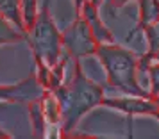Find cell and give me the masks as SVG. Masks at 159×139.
<instances>
[{
  "instance_id": "obj_18",
  "label": "cell",
  "mask_w": 159,
  "mask_h": 139,
  "mask_svg": "<svg viewBox=\"0 0 159 139\" xmlns=\"http://www.w3.org/2000/svg\"><path fill=\"white\" fill-rule=\"evenodd\" d=\"M0 137H4V139H7V137H11L9 134H6V132H0Z\"/></svg>"
},
{
  "instance_id": "obj_11",
  "label": "cell",
  "mask_w": 159,
  "mask_h": 139,
  "mask_svg": "<svg viewBox=\"0 0 159 139\" xmlns=\"http://www.w3.org/2000/svg\"><path fill=\"white\" fill-rule=\"evenodd\" d=\"M41 103H43V112L45 118H47V123L50 125L61 123V107H59V102L54 95V91L47 89L43 98H41Z\"/></svg>"
},
{
  "instance_id": "obj_15",
  "label": "cell",
  "mask_w": 159,
  "mask_h": 139,
  "mask_svg": "<svg viewBox=\"0 0 159 139\" xmlns=\"http://www.w3.org/2000/svg\"><path fill=\"white\" fill-rule=\"evenodd\" d=\"M148 79H150V89H148V93H150L152 98H157L159 96V63L157 61H154L148 68Z\"/></svg>"
},
{
  "instance_id": "obj_7",
  "label": "cell",
  "mask_w": 159,
  "mask_h": 139,
  "mask_svg": "<svg viewBox=\"0 0 159 139\" xmlns=\"http://www.w3.org/2000/svg\"><path fill=\"white\" fill-rule=\"evenodd\" d=\"M77 16L84 18L89 25V29L93 32L95 39L98 45H109L115 43V37L111 34V30L106 27V23L102 22V18L98 16V6H95L91 0H86L82 4V7L77 11Z\"/></svg>"
},
{
  "instance_id": "obj_13",
  "label": "cell",
  "mask_w": 159,
  "mask_h": 139,
  "mask_svg": "<svg viewBox=\"0 0 159 139\" xmlns=\"http://www.w3.org/2000/svg\"><path fill=\"white\" fill-rule=\"evenodd\" d=\"M22 4V16H23V23L25 29L29 30L34 22H36L38 15H39V7H38V0H20Z\"/></svg>"
},
{
  "instance_id": "obj_19",
  "label": "cell",
  "mask_w": 159,
  "mask_h": 139,
  "mask_svg": "<svg viewBox=\"0 0 159 139\" xmlns=\"http://www.w3.org/2000/svg\"><path fill=\"white\" fill-rule=\"evenodd\" d=\"M91 2H93L95 6H100V4H102V0H91Z\"/></svg>"
},
{
  "instance_id": "obj_1",
  "label": "cell",
  "mask_w": 159,
  "mask_h": 139,
  "mask_svg": "<svg viewBox=\"0 0 159 139\" xmlns=\"http://www.w3.org/2000/svg\"><path fill=\"white\" fill-rule=\"evenodd\" d=\"M61 107V127L63 134L68 136L80 121V118L97 105H102L104 88L89 80L82 73L80 59H73V75L68 82L54 89Z\"/></svg>"
},
{
  "instance_id": "obj_6",
  "label": "cell",
  "mask_w": 159,
  "mask_h": 139,
  "mask_svg": "<svg viewBox=\"0 0 159 139\" xmlns=\"http://www.w3.org/2000/svg\"><path fill=\"white\" fill-rule=\"evenodd\" d=\"M102 105L122 111L129 116H134V114H152V116H156V112L159 111L156 98H145V96H134V95H127L123 98H106L104 96Z\"/></svg>"
},
{
  "instance_id": "obj_4",
  "label": "cell",
  "mask_w": 159,
  "mask_h": 139,
  "mask_svg": "<svg viewBox=\"0 0 159 139\" xmlns=\"http://www.w3.org/2000/svg\"><path fill=\"white\" fill-rule=\"evenodd\" d=\"M63 48L72 55V59H82L97 52L98 43L84 18L77 16V20L63 30Z\"/></svg>"
},
{
  "instance_id": "obj_3",
  "label": "cell",
  "mask_w": 159,
  "mask_h": 139,
  "mask_svg": "<svg viewBox=\"0 0 159 139\" xmlns=\"http://www.w3.org/2000/svg\"><path fill=\"white\" fill-rule=\"evenodd\" d=\"M25 39L29 43L36 63H45L48 66H54L65 50L63 48V32H59L47 6L39 11L34 25L27 30Z\"/></svg>"
},
{
  "instance_id": "obj_17",
  "label": "cell",
  "mask_w": 159,
  "mask_h": 139,
  "mask_svg": "<svg viewBox=\"0 0 159 139\" xmlns=\"http://www.w3.org/2000/svg\"><path fill=\"white\" fill-rule=\"evenodd\" d=\"M84 2H86V0H73V4H75V9L79 11V9L82 7V4H84Z\"/></svg>"
},
{
  "instance_id": "obj_20",
  "label": "cell",
  "mask_w": 159,
  "mask_h": 139,
  "mask_svg": "<svg viewBox=\"0 0 159 139\" xmlns=\"http://www.w3.org/2000/svg\"><path fill=\"white\" fill-rule=\"evenodd\" d=\"M154 59H156V61L159 63V52H156V54H154Z\"/></svg>"
},
{
  "instance_id": "obj_16",
  "label": "cell",
  "mask_w": 159,
  "mask_h": 139,
  "mask_svg": "<svg viewBox=\"0 0 159 139\" xmlns=\"http://www.w3.org/2000/svg\"><path fill=\"white\" fill-rule=\"evenodd\" d=\"M36 77L39 84L45 89H48V82H50V66L45 63H36Z\"/></svg>"
},
{
  "instance_id": "obj_5",
  "label": "cell",
  "mask_w": 159,
  "mask_h": 139,
  "mask_svg": "<svg viewBox=\"0 0 159 139\" xmlns=\"http://www.w3.org/2000/svg\"><path fill=\"white\" fill-rule=\"evenodd\" d=\"M47 89L39 84L36 75H30L20 80L18 84L0 86V100L7 103H30L34 100H41Z\"/></svg>"
},
{
  "instance_id": "obj_2",
  "label": "cell",
  "mask_w": 159,
  "mask_h": 139,
  "mask_svg": "<svg viewBox=\"0 0 159 139\" xmlns=\"http://www.w3.org/2000/svg\"><path fill=\"white\" fill-rule=\"evenodd\" d=\"M95 55L106 70L109 86L120 89L125 95L152 98L148 91H145L138 82V57L125 46L116 43L98 45Z\"/></svg>"
},
{
  "instance_id": "obj_8",
  "label": "cell",
  "mask_w": 159,
  "mask_h": 139,
  "mask_svg": "<svg viewBox=\"0 0 159 139\" xmlns=\"http://www.w3.org/2000/svg\"><path fill=\"white\" fill-rule=\"evenodd\" d=\"M0 13L6 16L20 32L27 34L25 23H23V16H22V4H20V0H0Z\"/></svg>"
},
{
  "instance_id": "obj_22",
  "label": "cell",
  "mask_w": 159,
  "mask_h": 139,
  "mask_svg": "<svg viewBox=\"0 0 159 139\" xmlns=\"http://www.w3.org/2000/svg\"><path fill=\"white\" fill-rule=\"evenodd\" d=\"M156 102H157V105H159V96H157V98H156Z\"/></svg>"
},
{
  "instance_id": "obj_14",
  "label": "cell",
  "mask_w": 159,
  "mask_h": 139,
  "mask_svg": "<svg viewBox=\"0 0 159 139\" xmlns=\"http://www.w3.org/2000/svg\"><path fill=\"white\" fill-rule=\"evenodd\" d=\"M145 37H147L148 52H150V54L159 52V20L145 29Z\"/></svg>"
},
{
  "instance_id": "obj_9",
  "label": "cell",
  "mask_w": 159,
  "mask_h": 139,
  "mask_svg": "<svg viewBox=\"0 0 159 139\" xmlns=\"http://www.w3.org/2000/svg\"><path fill=\"white\" fill-rule=\"evenodd\" d=\"M27 105H29V119H30L32 136H34V137H45V125H47V118H45L43 103H41V100H34V102L27 103Z\"/></svg>"
},
{
  "instance_id": "obj_12",
  "label": "cell",
  "mask_w": 159,
  "mask_h": 139,
  "mask_svg": "<svg viewBox=\"0 0 159 139\" xmlns=\"http://www.w3.org/2000/svg\"><path fill=\"white\" fill-rule=\"evenodd\" d=\"M27 34H23L16 29L13 23L9 22L6 16L0 13V45H7V43H16L25 39Z\"/></svg>"
},
{
  "instance_id": "obj_10",
  "label": "cell",
  "mask_w": 159,
  "mask_h": 139,
  "mask_svg": "<svg viewBox=\"0 0 159 139\" xmlns=\"http://www.w3.org/2000/svg\"><path fill=\"white\" fill-rule=\"evenodd\" d=\"M139 2V25L138 30L147 29L159 20V0H138Z\"/></svg>"
},
{
  "instance_id": "obj_21",
  "label": "cell",
  "mask_w": 159,
  "mask_h": 139,
  "mask_svg": "<svg viewBox=\"0 0 159 139\" xmlns=\"http://www.w3.org/2000/svg\"><path fill=\"white\" fill-rule=\"evenodd\" d=\"M156 118H157V119H159V111H157V112H156Z\"/></svg>"
}]
</instances>
